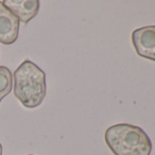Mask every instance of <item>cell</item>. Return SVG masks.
I'll return each mask as SVG.
<instances>
[{"label": "cell", "mask_w": 155, "mask_h": 155, "mask_svg": "<svg viewBox=\"0 0 155 155\" xmlns=\"http://www.w3.org/2000/svg\"><path fill=\"white\" fill-rule=\"evenodd\" d=\"M105 142L114 155H150L152 150L151 140L146 132L127 123L108 128Z\"/></svg>", "instance_id": "2"}, {"label": "cell", "mask_w": 155, "mask_h": 155, "mask_svg": "<svg viewBox=\"0 0 155 155\" xmlns=\"http://www.w3.org/2000/svg\"><path fill=\"white\" fill-rule=\"evenodd\" d=\"M13 88V77L10 69L5 66H0V102L8 96Z\"/></svg>", "instance_id": "6"}, {"label": "cell", "mask_w": 155, "mask_h": 155, "mask_svg": "<svg viewBox=\"0 0 155 155\" xmlns=\"http://www.w3.org/2000/svg\"><path fill=\"white\" fill-rule=\"evenodd\" d=\"M2 3L24 25L38 15L40 7L38 0H4Z\"/></svg>", "instance_id": "5"}, {"label": "cell", "mask_w": 155, "mask_h": 155, "mask_svg": "<svg viewBox=\"0 0 155 155\" xmlns=\"http://www.w3.org/2000/svg\"><path fill=\"white\" fill-rule=\"evenodd\" d=\"M14 95L28 109L38 107L47 94L46 74L30 60L23 61L15 70Z\"/></svg>", "instance_id": "1"}, {"label": "cell", "mask_w": 155, "mask_h": 155, "mask_svg": "<svg viewBox=\"0 0 155 155\" xmlns=\"http://www.w3.org/2000/svg\"><path fill=\"white\" fill-rule=\"evenodd\" d=\"M0 155H3V147L1 143H0Z\"/></svg>", "instance_id": "7"}, {"label": "cell", "mask_w": 155, "mask_h": 155, "mask_svg": "<svg viewBox=\"0 0 155 155\" xmlns=\"http://www.w3.org/2000/svg\"><path fill=\"white\" fill-rule=\"evenodd\" d=\"M19 31L18 18L0 1V42L11 45L18 40Z\"/></svg>", "instance_id": "4"}, {"label": "cell", "mask_w": 155, "mask_h": 155, "mask_svg": "<svg viewBox=\"0 0 155 155\" xmlns=\"http://www.w3.org/2000/svg\"><path fill=\"white\" fill-rule=\"evenodd\" d=\"M28 155H34V154H28Z\"/></svg>", "instance_id": "8"}, {"label": "cell", "mask_w": 155, "mask_h": 155, "mask_svg": "<svg viewBox=\"0 0 155 155\" xmlns=\"http://www.w3.org/2000/svg\"><path fill=\"white\" fill-rule=\"evenodd\" d=\"M131 40L140 57L155 61V26L135 29L132 32Z\"/></svg>", "instance_id": "3"}]
</instances>
